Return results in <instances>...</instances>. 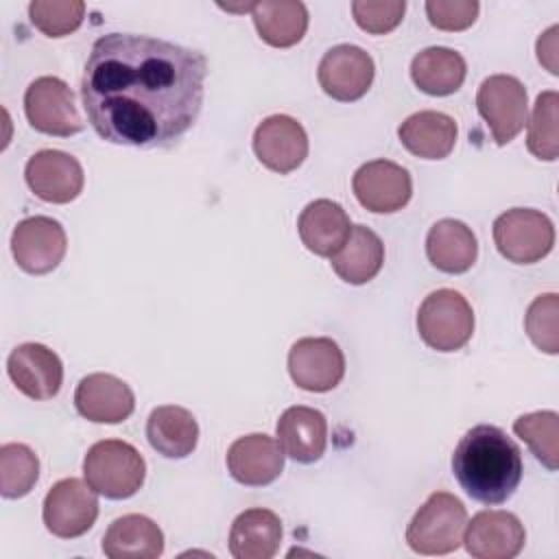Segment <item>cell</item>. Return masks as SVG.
Instances as JSON below:
<instances>
[{"label": "cell", "mask_w": 559, "mask_h": 559, "mask_svg": "<svg viewBox=\"0 0 559 559\" xmlns=\"http://www.w3.org/2000/svg\"><path fill=\"white\" fill-rule=\"evenodd\" d=\"M146 439L162 456L183 459L197 448L199 424L183 406H157L146 419Z\"/></svg>", "instance_id": "obj_25"}, {"label": "cell", "mask_w": 559, "mask_h": 559, "mask_svg": "<svg viewBox=\"0 0 559 559\" xmlns=\"http://www.w3.org/2000/svg\"><path fill=\"white\" fill-rule=\"evenodd\" d=\"M76 411L96 424H120L135 406L133 391L111 373H90L74 391Z\"/></svg>", "instance_id": "obj_19"}, {"label": "cell", "mask_w": 559, "mask_h": 559, "mask_svg": "<svg viewBox=\"0 0 559 559\" xmlns=\"http://www.w3.org/2000/svg\"><path fill=\"white\" fill-rule=\"evenodd\" d=\"M13 384L31 400H50L63 382V365L59 356L41 343L17 345L7 360Z\"/></svg>", "instance_id": "obj_17"}, {"label": "cell", "mask_w": 559, "mask_h": 559, "mask_svg": "<svg viewBox=\"0 0 559 559\" xmlns=\"http://www.w3.org/2000/svg\"><path fill=\"white\" fill-rule=\"evenodd\" d=\"M41 518L52 535L61 539L81 537L98 518L96 491L81 478H63L48 489Z\"/></svg>", "instance_id": "obj_9"}, {"label": "cell", "mask_w": 559, "mask_h": 559, "mask_svg": "<svg viewBox=\"0 0 559 559\" xmlns=\"http://www.w3.org/2000/svg\"><path fill=\"white\" fill-rule=\"evenodd\" d=\"M352 188L358 203L376 214L402 210L413 194L408 170L391 159H371L362 164L352 177Z\"/></svg>", "instance_id": "obj_13"}, {"label": "cell", "mask_w": 559, "mask_h": 559, "mask_svg": "<svg viewBox=\"0 0 559 559\" xmlns=\"http://www.w3.org/2000/svg\"><path fill=\"white\" fill-rule=\"evenodd\" d=\"M258 35L275 48H288L301 41L308 28V9L299 0H262L251 9Z\"/></svg>", "instance_id": "obj_29"}, {"label": "cell", "mask_w": 559, "mask_h": 559, "mask_svg": "<svg viewBox=\"0 0 559 559\" xmlns=\"http://www.w3.org/2000/svg\"><path fill=\"white\" fill-rule=\"evenodd\" d=\"M207 61L168 39L109 33L94 41L81 98L94 131L122 146L166 148L197 122Z\"/></svg>", "instance_id": "obj_1"}, {"label": "cell", "mask_w": 559, "mask_h": 559, "mask_svg": "<svg viewBox=\"0 0 559 559\" xmlns=\"http://www.w3.org/2000/svg\"><path fill=\"white\" fill-rule=\"evenodd\" d=\"M557 312L559 297L555 293H546L533 299L526 310L524 328L531 341L546 354L559 352V334H557Z\"/></svg>", "instance_id": "obj_34"}, {"label": "cell", "mask_w": 559, "mask_h": 559, "mask_svg": "<svg viewBox=\"0 0 559 559\" xmlns=\"http://www.w3.org/2000/svg\"><path fill=\"white\" fill-rule=\"evenodd\" d=\"M103 552L109 559H155L164 552V533L151 518L129 513L109 524Z\"/></svg>", "instance_id": "obj_22"}, {"label": "cell", "mask_w": 559, "mask_h": 559, "mask_svg": "<svg viewBox=\"0 0 559 559\" xmlns=\"http://www.w3.org/2000/svg\"><path fill=\"white\" fill-rule=\"evenodd\" d=\"M28 188L48 203H70L83 190V168L76 157L57 148L37 151L24 168Z\"/></svg>", "instance_id": "obj_15"}, {"label": "cell", "mask_w": 559, "mask_h": 559, "mask_svg": "<svg viewBox=\"0 0 559 559\" xmlns=\"http://www.w3.org/2000/svg\"><path fill=\"white\" fill-rule=\"evenodd\" d=\"M66 249V231L61 223L50 216H28L17 223L11 236V251L17 266L33 275L55 271L63 260Z\"/></svg>", "instance_id": "obj_11"}, {"label": "cell", "mask_w": 559, "mask_h": 559, "mask_svg": "<svg viewBox=\"0 0 559 559\" xmlns=\"http://www.w3.org/2000/svg\"><path fill=\"white\" fill-rule=\"evenodd\" d=\"M480 4L476 0H428L426 13L432 26L441 31H463L478 17Z\"/></svg>", "instance_id": "obj_36"}, {"label": "cell", "mask_w": 559, "mask_h": 559, "mask_svg": "<svg viewBox=\"0 0 559 559\" xmlns=\"http://www.w3.org/2000/svg\"><path fill=\"white\" fill-rule=\"evenodd\" d=\"M557 31L559 26H550L539 39H537V59L544 63L552 74H557Z\"/></svg>", "instance_id": "obj_37"}, {"label": "cell", "mask_w": 559, "mask_h": 559, "mask_svg": "<svg viewBox=\"0 0 559 559\" xmlns=\"http://www.w3.org/2000/svg\"><path fill=\"white\" fill-rule=\"evenodd\" d=\"M426 255L443 273H465L478 255L476 236L465 223L441 218L428 229Z\"/></svg>", "instance_id": "obj_26"}, {"label": "cell", "mask_w": 559, "mask_h": 559, "mask_svg": "<svg viewBox=\"0 0 559 559\" xmlns=\"http://www.w3.org/2000/svg\"><path fill=\"white\" fill-rule=\"evenodd\" d=\"M253 153L262 166L286 175L304 164L308 155V135L295 118L273 114L255 127Z\"/></svg>", "instance_id": "obj_14"}, {"label": "cell", "mask_w": 559, "mask_h": 559, "mask_svg": "<svg viewBox=\"0 0 559 559\" xmlns=\"http://www.w3.org/2000/svg\"><path fill=\"white\" fill-rule=\"evenodd\" d=\"M493 242L509 262L533 264L550 253L555 227L539 210L511 207L493 221Z\"/></svg>", "instance_id": "obj_6"}, {"label": "cell", "mask_w": 559, "mask_h": 559, "mask_svg": "<svg viewBox=\"0 0 559 559\" xmlns=\"http://www.w3.org/2000/svg\"><path fill=\"white\" fill-rule=\"evenodd\" d=\"M417 330L428 347L437 352H456L472 338V306L459 290L439 288L421 301Z\"/></svg>", "instance_id": "obj_5"}, {"label": "cell", "mask_w": 559, "mask_h": 559, "mask_svg": "<svg viewBox=\"0 0 559 559\" xmlns=\"http://www.w3.org/2000/svg\"><path fill=\"white\" fill-rule=\"evenodd\" d=\"M334 273L354 286L367 284L378 275L384 262V245L376 231L365 225H352L349 238L332 258Z\"/></svg>", "instance_id": "obj_27"}, {"label": "cell", "mask_w": 559, "mask_h": 559, "mask_svg": "<svg viewBox=\"0 0 559 559\" xmlns=\"http://www.w3.org/2000/svg\"><path fill=\"white\" fill-rule=\"evenodd\" d=\"M288 373L293 382L310 393L332 391L345 376V356L328 336H306L288 352Z\"/></svg>", "instance_id": "obj_10"}, {"label": "cell", "mask_w": 559, "mask_h": 559, "mask_svg": "<svg viewBox=\"0 0 559 559\" xmlns=\"http://www.w3.org/2000/svg\"><path fill=\"white\" fill-rule=\"evenodd\" d=\"M275 432L284 454L297 463L319 461L328 445L325 415L310 406L286 408L277 419Z\"/></svg>", "instance_id": "obj_20"}, {"label": "cell", "mask_w": 559, "mask_h": 559, "mask_svg": "<svg viewBox=\"0 0 559 559\" xmlns=\"http://www.w3.org/2000/svg\"><path fill=\"white\" fill-rule=\"evenodd\" d=\"M28 15L44 35L63 37L81 26L85 4L81 0H35L28 4Z\"/></svg>", "instance_id": "obj_33"}, {"label": "cell", "mask_w": 559, "mask_h": 559, "mask_svg": "<svg viewBox=\"0 0 559 559\" xmlns=\"http://www.w3.org/2000/svg\"><path fill=\"white\" fill-rule=\"evenodd\" d=\"M513 432L550 472L559 465V417L555 411H535L513 421Z\"/></svg>", "instance_id": "obj_30"}, {"label": "cell", "mask_w": 559, "mask_h": 559, "mask_svg": "<svg viewBox=\"0 0 559 559\" xmlns=\"http://www.w3.org/2000/svg\"><path fill=\"white\" fill-rule=\"evenodd\" d=\"M406 2L404 0H356L352 2V15L356 24L373 35H382L393 31L404 17Z\"/></svg>", "instance_id": "obj_35"}, {"label": "cell", "mask_w": 559, "mask_h": 559, "mask_svg": "<svg viewBox=\"0 0 559 559\" xmlns=\"http://www.w3.org/2000/svg\"><path fill=\"white\" fill-rule=\"evenodd\" d=\"M465 59L461 52L445 46H430L417 52L411 61L413 83L430 96L454 94L465 81Z\"/></svg>", "instance_id": "obj_28"}, {"label": "cell", "mask_w": 559, "mask_h": 559, "mask_svg": "<svg viewBox=\"0 0 559 559\" xmlns=\"http://www.w3.org/2000/svg\"><path fill=\"white\" fill-rule=\"evenodd\" d=\"M227 469L240 485H269L284 469V450L264 432L238 437L227 450Z\"/></svg>", "instance_id": "obj_18"}, {"label": "cell", "mask_w": 559, "mask_h": 559, "mask_svg": "<svg viewBox=\"0 0 559 559\" xmlns=\"http://www.w3.org/2000/svg\"><path fill=\"white\" fill-rule=\"evenodd\" d=\"M465 524L463 502L448 491H435L413 515L406 542L419 555H448L463 544Z\"/></svg>", "instance_id": "obj_4"}, {"label": "cell", "mask_w": 559, "mask_h": 559, "mask_svg": "<svg viewBox=\"0 0 559 559\" xmlns=\"http://www.w3.org/2000/svg\"><path fill=\"white\" fill-rule=\"evenodd\" d=\"M557 105L559 96L555 90L542 92L533 105V114L528 120L526 146L537 159L555 162L559 153L557 140Z\"/></svg>", "instance_id": "obj_32"}, {"label": "cell", "mask_w": 559, "mask_h": 559, "mask_svg": "<svg viewBox=\"0 0 559 559\" xmlns=\"http://www.w3.org/2000/svg\"><path fill=\"white\" fill-rule=\"evenodd\" d=\"M83 474L96 493L111 500H124L142 487L146 463L131 443L105 439L87 450Z\"/></svg>", "instance_id": "obj_3"}, {"label": "cell", "mask_w": 559, "mask_h": 559, "mask_svg": "<svg viewBox=\"0 0 559 559\" xmlns=\"http://www.w3.org/2000/svg\"><path fill=\"white\" fill-rule=\"evenodd\" d=\"M39 476L37 454L24 443H4L0 448V491L4 498L26 496Z\"/></svg>", "instance_id": "obj_31"}, {"label": "cell", "mask_w": 559, "mask_h": 559, "mask_svg": "<svg viewBox=\"0 0 559 559\" xmlns=\"http://www.w3.org/2000/svg\"><path fill=\"white\" fill-rule=\"evenodd\" d=\"M373 59L360 46L338 44L332 46L319 61L317 79L321 90L341 103L358 100L373 83Z\"/></svg>", "instance_id": "obj_12"}, {"label": "cell", "mask_w": 559, "mask_h": 559, "mask_svg": "<svg viewBox=\"0 0 559 559\" xmlns=\"http://www.w3.org/2000/svg\"><path fill=\"white\" fill-rule=\"evenodd\" d=\"M456 133L454 118L432 109L408 116L397 129L404 148L421 159L448 157L454 148Z\"/></svg>", "instance_id": "obj_24"}, {"label": "cell", "mask_w": 559, "mask_h": 559, "mask_svg": "<svg viewBox=\"0 0 559 559\" xmlns=\"http://www.w3.org/2000/svg\"><path fill=\"white\" fill-rule=\"evenodd\" d=\"M476 107L496 144H509L526 124V87L511 74L487 76L476 92Z\"/></svg>", "instance_id": "obj_8"}, {"label": "cell", "mask_w": 559, "mask_h": 559, "mask_svg": "<svg viewBox=\"0 0 559 559\" xmlns=\"http://www.w3.org/2000/svg\"><path fill=\"white\" fill-rule=\"evenodd\" d=\"M24 114L31 127L46 135L68 138L83 129L74 92L59 76H39L26 87Z\"/></svg>", "instance_id": "obj_7"}, {"label": "cell", "mask_w": 559, "mask_h": 559, "mask_svg": "<svg viewBox=\"0 0 559 559\" xmlns=\"http://www.w3.org/2000/svg\"><path fill=\"white\" fill-rule=\"evenodd\" d=\"M297 229L308 251L321 258H332L349 238L352 223L336 201L317 199L301 210Z\"/></svg>", "instance_id": "obj_21"}, {"label": "cell", "mask_w": 559, "mask_h": 559, "mask_svg": "<svg viewBox=\"0 0 559 559\" xmlns=\"http://www.w3.org/2000/svg\"><path fill=\"white\" fill-rule=\"evenodd\" d=\"M282 542V522L269 509H247L229 528V552L236 559H271Z\"/></svg>", "instance_id": "obj_23"}, {"label": "cell", "mask_w": 559, "mask_h": 559, "mask_svg": "<svg viewBox=\"0 0 559 559\" xmlns=\"http://www.w3.org/2000/svg\"><path fill=\"white\" fill-rule=\"evenodd\" d=\"M522 452L498 426L467 430L452 454V472L465 493L483 504L507 502L522 480Z\"/></svg>", "instance_id": "obj_2"}, {"label": "cell", "mask_w": 559, "mask_h": 559, "mask_svg": "<svg viewBox=\"0 0 559 559\" xmlns=\"http://www.w3.org/2000/svg\"><path fill=\"white\" fill-rule=\"evenodd\" d=\"M465 548L476 559H513L526 542V531L518 515L502 509L478 511L465 524Z\"/></svg>", "instance_id": "obj_16"}]
</instances>
